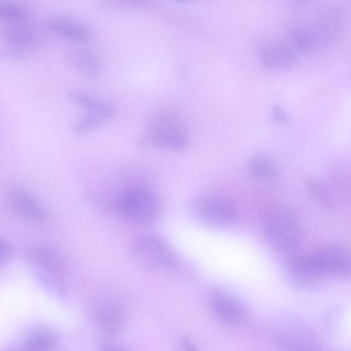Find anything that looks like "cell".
I'll use <instances>...</instances> for the list:
<instances>
[{"label":"cell","mask_w":351,"mask_h":351,"mask_svg":"<svg viewBox=\"0 0 351 351\" xmlns=\"http://www.w3.org/2000/svg\"><path fill=\"white\" fill-rule=\"evenodd\" d=\"M46 25L54 34L75 43H86L91 37V31L84 23L75 19L53 16L49 17Z\"/></svg>","instance_id":"12"},{"label":"cell","mask_w":351,"mask_h":351,"mask_svg":"<svg viewBox=\"0 0 351 351\" xmlns=\"http://www.w3.org/2000/svg\"><path fill=\"white\" fill-rule=\"evenodd\" d=\"M263 231L269 242L287 254L297 252L301 243L300 223L287 208H278L269 212L263 220Z\"/></svg>","instance_id":"3"},{"label":"cell","mask_w":351,"mask_h":351,"mask_svg":"<svg viewBox=\"0 0 351 351\" xmlns=\"http://www.w3.org/2000/svg\"><path fill=\"white\" fill-rule=\"evenodd\" d=\"M191 210L199 221L216 228L231 225L238 215L237 208L230 200L214 195L197 197L191 204Z\"/></svg>","instance_id":"5"},{"label":"cell","mask_w":351,"mask_h":351,"mask_svg":"<svg viewBox=\"0 0 351 351\" xmlns=\"http://www.w3.org/2000/svg\"><path fill=\"white\" fill-rule=\"evenodd\" d=\"M56 343V336L51 330L45 328H38L28 337L23 350L52 351Z\"/></svg>","instance_id":"17"},{"label":"cell","mask_w":351,"mask_h":351,"mask_svg":"<svg viewBox=\"0 0 351 351\" xmlns=\"http://www.w3.org/2000/svg\"><path fill=\"white\" fill-rule=\"evenodd\" d=\"M25 257L47 290L58 295L64 294V263L54 249L43 245H30L25 251Z\"/></svg>","instance_id":"2"},{"label":"cell","mask_w":351,"mask_h":351,"mask_svg":"<svg viewBox=\"0 0 351 351\" xmlns=\"http://www.w3.org/2000/svg\"><path fill=\"white\" fill-rule=\"evenodd\" d=\"M23 351H24V350H23Z\"/></svg>","instance_id":"26"},{"label":"cell","mask_w":351,"mask_h":351,"mask_svg":"<svg viewBox=\"0 0 351 351\" xmlns=\"http://www.w3.org/2000/svg\"><path fill=\"white\" fill-rule=\"evenodd\" d=\"M306 185L311 195L320 204L328 208H330L332 206L331 199L326 191L321 184L314 180H308Z\"/></svg>","instance_id":"20"},{"label":"cell","mask_w":351,"mask_h":351,"mask_svg":"<svg viewBox=\"0 0 351 351\" xmlns=\"http://www.w3.org/2000/svg\"><path fill=\"white\" fill-rule=\"evenodd\" d=\"M248 169L254 177L262 180L274 179L278 174V167L274 160L263 152L257 153L251 157Z\"/></svg>","instance_id":"16"},{"label":"cell","mask_w":351,"mask_h":351,"mask_svg":"<svg viewBox=\"0 0 351 351\" xmlns=\"http://www.w3.org/2000/svg\"><path fill=\"white\" fill-rule=\"evenodd\" d=\"M66 59L71 65L90 77L99 76L103 71L100 58L87 48L72 49L67 53Z\"/></svg>","instance_id":"15"},{"label":"cell","mask_w":351,"mask_h":351,"mask_svg":"<svg viewBox=\"0 0 351 351\" xmlns=\"http://www.w3.org/2000/svg\"><path fill=\"white\" fill-rule=\"evenodd\" d=\"M181 346L183 351H199L193 343L186 337L182 338Z\"/></svg>","instance_id":"24"},{"label":"cell","mask_w":351,"mask_h":351,"mask_svg":"<svg viewBox=\"0 0 351 351\" xmlns=\"http://www.w3.org/2000/svg\"><path fill=\"white\" fill-rule=\"evenodd\" d=\"M210 304L218 318L228 325H239L244 319L243 306L228 293L219 291L213 292L210 296Z\"/></svg>","instance_id":"13"},{"label":"cell","mask_w":351,"mask_h":351,"mask_svg":"<svg viewBox=\"0 0 351 351\" xmlns=\"http://www.w3.org/2000/svg\"><path fill=\"white\" fill-rule=\"evenodd\" d=\"M107 7L121 8H141L152 5V1L142 0L108 1L104 2Z\"/></svg>","instance_id":"21"},{"label":"cell","mask_w":351,"mask_h":351,"mask_svg":"<svg viewBox=\"0 0 351 351\" xmlns=\"http://www.w3.org/2000/svg\"><path fill=\"white\" fill-rule=\"evenodd\" d=\"M90 313L97 326L107 332L117 333L123 328L124 313L120 304L111 298L101 297L95 300Z\"/></svg>","instance_id":"9"},{"label":"cell","mask_w":351,"mask_h":351,"mask_svg":"<svg viewBox=\"0 0 351 351\" xmlns=\"http://www.w3.org/2000/svg\"><path fill=\"white\" fill-rule=\"evenodd\" d=\"M119 213L127 220L139 224L152 222L159 213V203L156 196L143 189L125 191L117 203Z\"/></svg>","instance_id":"6"},{"label":"cell","mask_w":351,"mask_h":351,"mask_svg":"<svg viewBox=\"0 0 351 351\" xmlns=\"http://www.w3.org/2000/svg\"><path fill=\"white\" fill-rule=\"evenodd\" d=\"M100 351H127L123 348L113 344V343H105L101 347Z\"/></svg>","instance_id":"25"},{"label":"cell","mask_w":351,"mask_h":351,"mask_svg":"<svg viewBox=\"0 0 351 351\" xmlns=\"http://www.w3.org/2000/svg\"><path fill=\"white\" fill-rule=\"evenodd\" d=\"M271 117L276 123L287 125L290 123V118L287 111L280 105H274L270 112Z\"/></svg>","instance_id":"22"},{"label":"cell","mask_w":351,"mask_h":351,"mask_svg":"<svg viewBox=\"0 0 351 351\" xmlns=\"http://www.w3.org/2000/svg\"><path fill=\"white\" fill-rule=\"evenodd\" d=\"M144 140L160 149L181 152L189 146V134L183 119L178 113L162 110L152 117Z\"/></svg>","instance_id":"1"},{"label":"cell","mask_w":351,"mask_h":351,"mask_svg":"<svg viewBox=\"0 0 351 351\" xmlns=\"http://www.w3.org/2000/svg\"><path fill=\"white\" fill-rule=\"evenodd\" d=\"M105 120L95 115L86 114L73 125V131L79 134H86L99 127Z\"/></svg>","instance_id":"19"},{"label":"cell","mask_w":351,"mask_h":351,"mask_svg":"<svg viewBox=\"0 0 351 351\" xmlns=\"http://www.w3.org/2000/svg\"><path fill=\"white\" fill-rule=\"evenodd\" d=\"M7 203L13 213L29 222L40 224L46 221V213L37 199L28 191L12 187L8 192Z\"/></svg>","instance_id":"8"},{"label":"cell","mask_w":351,"mask_h":351,"mask_svg":"<svg viewBox=\"0 0 351 351\" xmlns=\"http://www.w3.org/2000/svg\"><path fill=\"white\" fill-rule=\"evenodd\" d=\"M1 33L6 42L18 52L30 48L38 38L37 28L28 21L7 23Z\"/></svg>","instance_id":"11"},{"label":"cell","mask_w":351,"mask_h":351,"mask_svg":"<svg viewBox=\"0 0 351 351\" xmlns=\"http://www.w3.org/2000/svg\"><path fill=\"white\" fill-rule=\"evenodd\" d=\"M11 257V246L6 241L0 239V267L8 263Z\"/></svg>","instance_id":"23"},{"label":"cell","mask_w":351,"mask_h":351,"mask_svg":"<svg viewBox=\"0 0 351 351\" xmlns=\"http://www.w3.org/2000/svg\"><path fill=\"white\" fill-rule=\"evenodd\" d=\"M32 14V9L25 4L0 1V19L7 23L28 21Z\"/></svg>","instance_id":"18"},{"label":"cell","mask_w":351,"mask_h":351,"mask_svg":"<svg viewBox=\"0 0 351 351\" xmlns=\"http://www.w3.org/2000/svg\"><path fill=\"white\" fill-rule=\"evenodd\" d=\"M306 265L319 280L327 276H343L350 270V254L344 246L338 244L323 245L310 254H304Z\"/></svg>","instance_id":"4"},{"label":"cell","mask_w":351,"mask_h":351,"mask_svg":"<svg viewBox=\"0 0 351 351\" xmlns=\"http://www.w3.org/2000/svg\"><path fill=\"white\" fill-rule=\"evenodd\" d=\"M299 54L287 42L263 47L259 51L261 62L267 66L277 70H287L293 67Z\"/></svg>","instance_id":"10"},{"label":"cell","mask_w":351,"mask_h":351,"mask_svg":"<svg viewBox=\"0 0 351 351\" xmlns=\"http://www.w3.org/2000/svg\"><path fill=\"white\" fill-rule=\"evenodd\" d=\"M67 95L73 103L87 111L86 114L98 116L106 120L116 113V109L112 104L86 92L73 89L69 90Z\"/></svg>","instance_id":"14"},{"label":"cell","mask_w":351,"mask_h":351,"mask_svg":"<svg viewBox=\"0 0 351 351\" xmlns=\"http://www.w3.org/2000/svg\"><path fill=\"white\" fill-rule=\"evenodd\" d=\"M132 252L135 259L149 269H169L175 265V256L171 249L156 237L140 238L134 243Z\"/></svg>","instance_id":"7"}]
</instances>
